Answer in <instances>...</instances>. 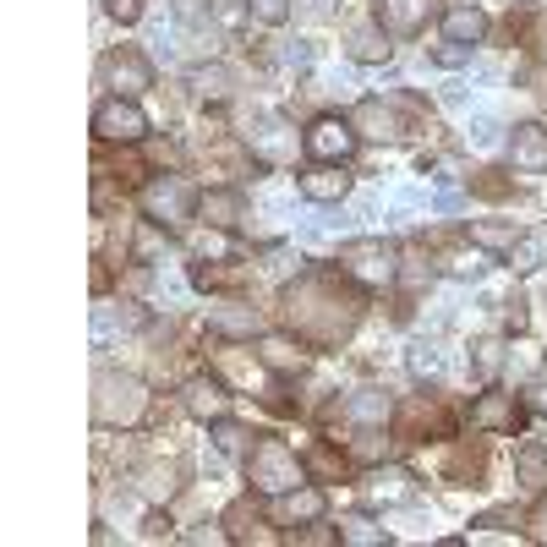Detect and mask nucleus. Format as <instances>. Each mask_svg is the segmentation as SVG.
I'll return each instance as SVG.
<instances>
[{
    "instance_id": "obj_16",
    "label": "nucleus",
    "mask_w": 547,
    "mask_h": 547,
    "mask_svg": "<svg viewBox=\"0 0 547 547\" xmlns=\"http://www.w3.org/2000/svg\"><path fill=\"white\" fill-rule=\"evenodd\" d=\"M345 416L362 427H383V416H389V394L383 389H356L351 400H345Z\"/></svg>"
},
{
    "instance_id": "obj_31",
    "label": "nucleus",
    "mask_w": 547,
    "mask_h": 547,
    "mask_svg": "<svg viewBox=\"0 0 547 547\" xmlns=\"http://www.w3.org/2000/svg\"><path fill=\"white\" fill-rule=\"evenodd\" d=\"M449 274H455V279H482L487 274V258H482V252H455V258H449Z\"/></svg>"
},
{
    "instance_id": "obj_48",
    "label": "nucleus",
    "mask_w": 547,
    "mask_h": 547,
    "mask_svg": "<svg viewBox=\"0 0 547 547\" xmlns=\"http://www.w3.org/2000/svg\"><path fill=\"white\" fill-rule=\"evenodd\" d=\"M438 208H444V214H455V208H460V192H455V186H449V192H438Z\"/></svg>"
},
{
    "instance_id": "obj_47",
    "label": "nucleus",
    "mask_w": 547,
    "mask_h": 547,
    "mask_svg": "<svg viewBox=\"0 0 547 547\" xmlns=\"http://www.w3.org/2000/svg\"><path fill=\"white\" fill-rule=\"evenodd\" d=\"M422 279H433V269H422V258H411V269H405V285H422Z\"/></svg>"
},
{
    "instance_id": "obj_28",
    "label": "nucleus",
    "mask_w": 547,
    "mask_h": 547,
    "mask_svg": "<svg viewBox=\"0 0 547 547\" xmlns=\"http://www.w3.org/2000/svg\"><path fill=\"white\" fill-rule=\"evenodd\" d=\"M340 537L345 542H389V531L372 526V520H362V515H351V520H340Z\"/></svg>"
},
{
    "instance_id": "obj_18",
    "label": "nucleus",
    "mask_w": 547,
    "mask_h": 547,
    "mask_svg": "<svg viewBox=\"0 0 547 547\" xmlns=\"http://www.w3.org/2000/svg\"><path fill=\"white\" fill-rule=\"evenodd\" d=\"M351 126H362L367 137H383V143H389V137H400V121H394V115L383 110L378 99H367L362 110H356V121H351Z\"/></svg>"
},
{
    "instance_id": "obj_14",
    "label": "nucleus",
    "mask_w": 547,
    "mask_h": 547,
    "mask_svg": "<svg viewBox=\"0 0 547 547\" xmlns=\"http://www.w3.org/2000/svg\"><path fill=\"white\" fill-rule=\"evenodd\" d=\"M444 33H449V44H482L487 39V17L476 6H455V11H444Z\"/></svg>"
},
{
    "instance_id": "obj_5",
    "label": "nucleus",
    "mask_w": 547,
    "mask_h": 547,
    "mask_svg": "<svg viewBox=\"0 0 547 547\" xmlns=\"http://www.w3.org/2000/svg\"><path fill=\"white\" fill-rule=\"evenodd\" d=\"M340 263L351 269L362 285H383V279H394L400 274V258H394V247L389 241H378V236H367V241H351V247L340 252Z\"/></svg>"
},
{
    "instance_id": "obj_4",
    "label": "nucleus",
    "mask_w": 547,
    "mask_h": 547,
    "mask_svg": "<svg viewBox=\"0 0 547 547\" xmlns=\"http://www.w3.org/2000/svg\"><path fill=\"white\" fill-rule=\"evenodd\" d=\"M192 203H197V192L181 176H159V181L143 186V208H148V219H159V225H181V219H192Z\"/></svg>"
},
{
    "instance_id": "obj_39",
    "label": "nucleus",
    "mask_w": 547,
    "mask_h": 547,
    "mask_svg": "<svg viewBox=\"0 0 547 547\" xmlns=\"http://www.w3.org/2000/svg\"><path fill=\"white\" fill-rule=\"evenodd\" d=\"M104 11H110L115 22H137L143 17V0H104Z\"/></svg>"
},
{
    "instance_id": "obj_7",
    "label": "nucleus",
    "mask_w": 547,
    "mask_h": 547,
    "mask_svg": "<svg viewBox=\"0 0 547 547\" xmlns=\"http://www.w3.org/2000/svg\"><path fill=\"white\" fill-rule=\"evenodd\" d=\"M372 17H378L383 33H394V39H411V33L427 28V17H433V0H372Z\"/></svg>"
},
{
    "instance_id": "obj_3",
    "label": "nucleus",
    "mask_w": 547,
    "mask_h": 547,
    "mask_svg": "<svg viewBox=\"0 0 547 547\" xmlns=\"http://www.w3.org/2000/svg\"><path fill=\"white\" fill-rule=\"evenodd\" d=\"M301 148H307L318 165H345V159L356 154V126L340 121V115H323V121L307 126V137H301Z\"/></svg>"
},
{
    "instance_id": "obj_22",
    "label": "nucleus",
    "mask_w": 547,
    "mask_h": 547,
    "mask_svg": "<svg viewBox=\"0 0 547 547\" xmlns=\"http://www.w3.org/2000/svg\"><path fill=\"white\" fill-rule=\"evenodd\" d=\"M236 214H241V197L236 192H208L203 197V219H208V225H236Z\"/></svg>"
},
{
    "instance_id": "obj_33",
    "label": "nucleus",
    "mask_w": 547,
    "mask_h": 547,
    "mask_svg": "<svg viewBox=\"0 0 547 547\" xmlns=\"http://www.w3.org/2000/svg\"><path fill=\"white\" fill-rule=\"evenodd\" d=\"M192 252H197V258H230V241L219 236V230H197V236H192Z\"/></svg>"
},
{
    "instance_id": "obj_24",
    "label": "nucleus",
    "mask_w": 547,
    "mask_h": 547,
    "mask_svg": "<svg viewBox=\"0 0 547 547\" xmlns=\"http://www.w3.org/2000/svg\"><path fill=\"white\" fill-rule=\"evenodd\" d=\"M471 367L482 372V378H493V372L504 367V340H476L471 345Z\"/></svg>"
},
{
    "instance_id": "obj_13",
    "label": "nucleus",
    "mask_w": 547,
    "mask_h": 547,
    "mask_svg": "<svg viewBox=\"0 0 547 547\" xmlns=\"http://www.w3.org/2000/svg\"><path fill=\"white\" fill-rule=\"evenodd\" d=\"M504 263L515 274H531V269H542L547 263V225H537V230H526V236H515V247L504 252Z\"/></svg>"
},
{
    "instance_id": "obj_23",
    "label": "nucleus",
    "mask_w": 547,
    "mask_h": 547,
    "mask_svg": "<svg viewBox=\"0 0 547 547\" xmlns=\"http://www.w3.org/2000/svg\"><path fill=\"white\" fill-rule=\"evenodd\" d=\"M498 137H504V121H498V115H476V121L465 126V143L471 148H498Z\"/></svg>"
},
{
    "instance_id": "obj_40",
    "label": "nucleus",
    "mask_w": 547,
    "mask_h": 547,
    "mask_svg": "<svg viewBox=\"0 0 547 547\" xmlns=\"http://www.w3.org/2000/svg\"><path fill=\"white\" fill-rule=\"evenodd\" d=\"M252 11H258L263 22H285L290 17V0H252Z\"/></svg>"
},
{
    "instance_id": "obj_45",
    "label": "nucleus",
    "mask_w": 547,
    "mask_h": 547,
    "mask_svg": "<svg viewBox=\"0 0 547 547\" xmlns=\"http://www.w3.org/2000/svg\"><path fill=\"white\" fill-rule=\"evenodd\" d=\"M526 405H531V411H537V416H547V372H542V378H531V389H526Z\"/></svg>"
},
{
    "instance_id": "obj_46",
    "label": "nucleus",
    "mask_w": 547,
    "mask_h": 547,
    "mask_svg": "<svg viewBox=\"0 0 547 547\" xmlns=\"http://www.w3.org/2000/svg\"><path fill=\"white\" fill-rule=\"evenodd\" d=\"M531 537H537V542H547V498H542L537 509H531Z\"/></svg>"
},
{
    "instance_id": "obj_43",
    "label": "nucleus",
    "mask_w": 547,
    "mask_h": 547,
    "mask_svg": "<svg viewBox=\"0 0 547 547\" xmlns=\"http://www.w3.org/2000/svg\"><path fill=\"white\" fill-rule=\"evenodd\" d=\"M433 61H438V66H465V61H471V44H444Z\"/></svg>"
},
{
    "instance_id": "obj_11",
    "label": "nucleus",
    "mask_w": 547,
    "mask_h": 547,
    "mask_svg": "<svg viewBox=\"0 0 547 547\" xmlns=\"http://www.w3.org/2000/svg\"><path fill=\"white\" fill-rule=\"evenodd\" d=\"M345 192H351V176H345L340 165H318V170L301 176V197H307V203H340Z\"/></svg>"
},
{
    "instance_id": "obj_26",
    "label": "nucleus",
    "mask_w": 547,
    "mask_h": 547,
    "mask_svg": "<svg viewBox=\"0 0 547 547\" xmlns=\"http://www.w3.org/2000/svg\"><path fill=\"white\" fill-rule=\"evenodd\" d=\"M411 372L416 378H438V372H444V351H438V345H411Z\"/></svg>"
},
{
    "instance_id": "obj_10",
    "label": "nucleus",
    "mask_w": 547,
    "mask_h": 547,
    "mask_svg": "<svg viewBox=\"0 0 547 547\" xmlns=\"http://www.w3.org/2000/svg\"><path fill=\"white\" fill-rule=\"evenodd\" d=\"M509 159H515L520 176H547V132L542 126H515V137H509Z\"/></svg>"
},
{
    "instance_id": "obj_15",
    "label": "nucleus",
    "mask_w": 547,
    "mask_h": 547,
    "mask_svg": "<svg viewBox=\"0 0 547 547\" xmlns=\"http://www.w3.org/2000/svg\"><path fill=\"white\" fill-rule=\"evenodd\" d=\"M471 427H487V433H515V405L504 394H487V400L471 405Z\"/></svg>"
},
{
    "instance_id": "obj_6",
    "label": "nucleus",
    "mask_w": 547,
    "mask_h": 547,
    "mask_svg": "<svg viewBox=\"0 0 547 547\" xmlns=\"http://www.w3.org/2000/svg\"><path fill=\"white\" fill-rule=\"evenodd\" d=\"M93 132H99L104 143H137V137L148 132V115L137 110L132 99L115 93V99H104L99 110H93Z\"/></svg>"
},
{
    "instance_id": "obj_2",
    "label": "nucleus",
    "mask_w": 547,
    "mask_h": 547,
    "mask_svg": "<svg viewBox=\"0 0 547 547\" xmlns=\"http://www.w3.org/2000/svg\"><path fill=\"white\" fill-rule=\"evenodd\" d=\"M247 471H252V482H258L263 493H290V487L301 482V460L290 455V449L279 444V438H263V444L252 449Z\"/></svg>"
},
{
    "instance_id": "obj_34",
    "label": "nucleus",
    "mask_w": 547,
    "mask_h": 547,
    "mask_svg": "<svg viewBox=\"0 0 547 547\" xmlns=\"http://www.w3.org/2000/svg\"><path fill=\"white\" fill-rule=\"evenodd\" d=\"M542 476H547L542 449H526V455H520V487H542Z\"/></svg>"
},
{
    "instance_id": "obj_25",
    "label": "nucleus",
    "mask_w": 547,
    "mask_h": 547,
    "mask_svg": "<svg viewBox=\"0 0 547 547\" xmlns=\"http://www.w3.org/2000/svg\"><path fill=\"white\" fill-rule=\"evenodd\" d=\"M208 329L214 334H258V312H214Z\"/></svg>"
},
{
    "instance_id": "obj_20",
    "label": "nucleus",
    "mask_w": 547,
    "mask_h": 547,
    "mask_svg": "<svg viewBox=\"0 0 547 547\" xmlns=\"http://www.w3.org/2000/svg\"><path fill=\"white\" fill-rule=\"evenodd\" d=\"M351 61H389V33L383 28H356L351 33Z\"/></svg>"
},
{
    "instance_id": "obj_37",
    "label": "nucleus",
    "mask_w": 547,
    "mask_h": 547,
    "mask_svg": "<svg viewBox=\"0 0 547 547\" xmlns=\"http://www.w3.org/2000/svg\"><path fill=\"white\" fill-rule=\"evenodd\" d=\"M197 88H203L208 99H225V93H230V77L214 66V72H197Z\"/></svg>"
},
{
    "instance_id": "obj_44",
    "label": "nucleus",
    "mask_w": 547,
    "mask_h": 547,
    "mask_svg": "<svg viewBox=\"0 0 547 547\" xmlns=\"http://www.w3.org/2000/svg\"><path fill=\"white\" fill-rule=\"evenodd\" d=\"M476 526H482V531H515L520 520L509 515V509H493V515H482V520H476Z\"/></svg>"
},
{
    "instance_id": "obj_27",
    "label": "nucleus",
    "mask_w": 547,
    "mask_h": 547,
    "mask_svg": "<svg viewBox=\"0 0 547 547\" xmlns=\"http://www.w3.org/2000/svg\"><path fill=\"white\" fill-rule=\"evenodd\" d=\"M515 236H520L515 225H487V219H482V225H471L476 247H515Z\"/></svg>"
},
{
    "instance_id": "obj_8",
    "label": "nucleus",
    "mask_w": 547,
    "mask_h": 547,
    "mask_svg": "<svg viewBox=\"0 0 547 547\" xmlns=\"http://www.w3.org/2000/svg\"><path fill=\"white\" fill-rule=\"evenodd\" d=\"M362 487L372 504H416V476L405 465H378V471H367Z\"/></svg>"
},
{
    "instance_id": "obj_9",
    "label": "nucleus",
    "mask_w": 547,
    "mask_h": 547,
    "mask_svg": "<svg viewBox=\"0 0 547 547\" xmlns=\"http://www.w3.org/2000/svg\"><path fill=\"white\" fill-rule=\"evenodd\" d=\"M104 77H110L126 99H132V93H143V88H154V66H148L143 50H115L110 61H104Z\"/></svg>"
},
{
    "instance_id": "obj_21",
    "label": "nucleus",
    "mask_w": 547,
    "mask_h": 547,
    "mask_svg": "<svg viewBox=\"0 0 547 547\" xmlns=\"http://www.w3.org/2000/svg\"><path fill=\"white\" fill-rule=\"evenodd\" d=\"M137 323H143V312H121V329H137ZM110 340H115V312L99 307V312H93V345L110 351Z\"/></svg>"
},
{
    "instance_id": "obj_32",
    "label": "nucleus",
    "mask_w": 547,
    "mask_h": 547,
    "mask_svg": "<svg viewBox=\"0 0 547 547\" xmlns=\"http://www.w3.org/2000/svg\"><path fill=\"white\" fill-rule=\"evenodd\" d=\"M263 362L274 372H290V367H301V351H290L285 340H263Z\"/></svg>"
},
{
    "instance_id": "obj_35",
    "label": "nucleus",
    "mask_w": 547,
    "mask_h": 547,
    "mask_svg": "<svg viewBox=\"0 0 547 547\" xmlns=\"http://www.w3.org/2000/svg\"><path fill=\"white\" fill-rule=\"evenodd\" d=\"M312 61H318V50H312V39H290V44H285V66H296V72H307Z\"/></svg>"
},
{
    "instance_id": "obj_41",
    "label": "nucleus",
    "mask_w": 547,
    "mask_h": 547,
    "mask_svg": "<svg viewBox=\"0 0 547 547\" xmlns=\"http://www.w3.org/2000/svg\"><path fill=\"white\" fill-rule=\"evenodd\" d=\"M176 17L181 22H203L208 28V0H176Z\"/></svg>"
},
{
    "instance_id": "obj_19",
    "label": "nucleus",
    "mask_w": 547,
    "mask_h": 547,
    "mask_svg": "<svg viewBox=\"0 0 547 547\" xmlns=\"http://www.w3.org/2000/svg\"><path fill=\"white\" fill-rule=\"evenodd\" d=\"M252 154H263V159H285L290 154V137H285V121H258V132H252Z\"/></svg>"
},
{
    "instance_id": "obj_29",
    "label": "nucleus",
    "mask_w": 547,
    "mask_h": 547,
    "mask_svg": "<svg viewBox=\"0 0 547 547\" xmlns=\"http://www.w3.org/2000/svg\"><path fill=\"white\" fill-rule=\"evenodd\" d=\"M148 44H154L159 61H176V50H181V28H176V22H159V28L148 33Z\"/></svg>"
},
{
    "instance_id": "obj_12",
    "label": "nucleus",
    "mask_w": 547,
    "mask_h": 547,
    "mask_svg": "<svg viewBox=\"0 0 547 547\" xmlns=\"http://www.w3.org/2000/svg\"><path fill=\"white\" fill-rule=\"evenodd\" d=\"M186 411H192L197 422H219V416L230 411V400H225V389H219L214 378H192L186 383Z\"/></svg>"
},
{
    "instance_id": "obj_36",
    "label": "nucleus",
    "mask_w": 547,
    "mask_h": 547,
    "mask_svg": "<svg viewBox=\"0 0 547 547\" xmlns=\"http://www.w3.org/2000/svg\"><path fill=\"white\" fill-rule=\"evenodd\" d=\"M241 438H247V433H241L236 422H225V416H219V422H214V444L225 449V455H236V449H241Z\"/></svg>"
},
{
    "instance_id": "obj_17",
    "label": "nucleus",
    "mask_w": 547,
    "mask_h": 547,
    "mask_svg": "<svg viewBox=\"0 0 547 547\" xmlns=\"http://www.w3.org/2000/svg\"><path fill=\"white\" fill-rule=\"evenodd\" d=\"M318 515H323V493H318V487H301V493L290 487V493L279 498V520H290V526H296V520H318Z\"/></svg>"
},
{
    "instance_id": "obj_30",
    "label": "nucleus",
    "mask_w": 547,
    "mask_h": 547,
    "mask_svg": "<svg viewBox=\"0 0 547 547\" xmlns=\"http://www.w3.org/2000/svg\"><path fill=\"white\" fill-rule=\"evenodd\" d=\"M208 17H214L219 28H241V22H247V0H208Z\"/></svg>"
},
{
    "instance_id": "obj_49",
    "label": "nucleus",
    "mask_w": 547,
    "mask_h": 547,
    "mask_svg": "<svg viewBox=\"0 0 547 547\" xmlns=\"http://www.w3.org/2000/svg\"><path fill=\"white\" fill-rule=\"evenodd\" d=\"M301 6H307L312 17H329V11H334V0H301Z\"/></svg>"
},
{
    "instance_id": "obj_42",
    "label": "nucleus",
    "mask_w": 547,
    "mask_h": 547,
    "mask_svg": "<svg viewBox=\"0 0 547 547\" xmlns=\"http://www.w3.org/2000/svg\"><path fill=\"white\" fill-rule=\"evenodd\" d=\"M471 99H476V88H471V83H449V88H444V104H449V110H465Z\"/></svg>"
},
{
    "instance_id": "obj_1",
    "label": "nucleus",
    "mask_w": 547,
    "mask_h": 547,
    "mask_svg": "<svg viewBox=\"0 0 547 547\" xmlns=\"http://www.w3.org/2000/svg\"><path fill=\"white\" fill-rule=\"evenodd\" d=\"M99 400H93V416H99L104 427H115V422H137L143 416V405H148V394H143V383L137 378H115V372H99Z\"/></svg>"
},
{
    "instance_id": "obj_38",
    "label": "nucleus",
    "mask_w": 547,
    "mask_h": 547,
    "mask_svg": "<svg viewBox=\"0 0 547 547\" xmlns=\"http://www.w3.org/2000/svg\"><path fill=\"white\" fill-rule=\"evenodd\" d=\"M154 290H159V296H170V301H181V296H186V279L170 274V269H159V274H154Z\"/></svg>"
}]
</instances>
